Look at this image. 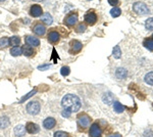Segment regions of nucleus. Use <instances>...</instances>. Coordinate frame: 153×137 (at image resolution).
I'll use <instances>...</instances> for the list:
<instances>
[{
  "mask_svg": "<svg viewBox=\"0 0 153 137\" xmlns=\"http://www.w3.org/2000/svg\"><path fill=\"white\" fill-rule=\"evenodd\" d=\"M71 112L70 111V109H65V111L61 113V115H62V117H65V118H68V117L71 116Z\"/></svg>",
  "mask_w": 153,
  "mask_h": 137,
  "instance_id": "72a5a7b5",
  "label": "nucleus"
},
{
  "mask_svg": "<svg viewBox=\"0 0 153 137\" xmlns=\"http://www.w3.org/2000/svg\"><path fill=\"white\" fill-rule=\"evenodd\" d=\"M9 45L13 46H19L21 44V38L19 36H12L11 38H9Z\"/></svg>",
  "mask_w": 153,
  "mask_h": 137,
  "instance_id": "4be33fe9",
  "label": "nucleus"
},
{
  "mask_svg": "<svg viewBox=\"0 0 153 137\" xmlns=\"http://www.w3.org/2000/svg\"><path fill=\"white\" fill-rule=\"evenodd\" d=\"M144 46L146 47L147 49L153 51V40L152 39H147V40L144 41Z\"/></svg>",
  "mask_w": 153,
  "mask_h": 137,
  "instance_id": "cd10ccee",
  "label": "nucleus"
},
{
  "mask_svg": "<svg viewBox=\"0 0 153 137\" xmlns=\"http://www.w3.org/2000/svg\"><path fill=\"white\" fill-rule=\"evenodd\" d=\"M40 19H41V23H43L44 25H47V26L51 25L53 22L52 16H51V14L49 13V12H45V13L42 14Z\"/></svg>",
  "mask_w": 153,
  "mask_h": 137,
  "instance_id": "dca6fc26",
  "label": "nucleus"
},
{
  "mask_svg": "<svg viewBox=\"0 0 153 137\" xmlns=\"http://www.w3.org/2000/svg\"><path fill=\"white\" fill-rule=\"evenodd\" d=\"M78 22V13L76 12H71L63 19V24L68 27H74Z\"/></svg>",
  "mask_w": 153,
  "mask_h": 137,
  "instance_id": "39448f33",
  "label": "nucleus"
},
{
  "mask_svg": "<svg viewBox=\"0 0 153 137\" xmlns=\"http://www.w3.org/2000/svg\"><path fill=\"white\" fill-rule=\"evenodd\" d=\"M108 137H122V136H120V134L115 133V134H112V135H110V136H108Z\"/></svg>",
  "mask_w": 153,
  "mask_h": 137,
  "instance_id": "c9c22d12",
  "label": "nucleus"
},
{
  "mask_svg": "<svg viewBox=\"0 0 153 137\" xmlns=\"http://www.w3.org/2000/svg\"><path fill=\"white\" fill-rule=\"evenodd\" d=\"M145 27H146L147 30L152 31L153 30V17H149V19L145 22Z\"/></svg>",
  "mask_w": 153,
  "mask_h": 137,
  "instance_id": "bb28decb",
  "label": "nucleus"
},
{
  "mask_svg": "<svg viewBox=\"0 0 153 137\" xmlns=\"http://www.w3.org/2000/svg\"><path fill=\"white\" fill-rule=\"evenodd\" d=\"M84 19H85V22L88 25L93 26V25L97 22V14H96L94 11H88L87 13L85 14V16H84Z\"/></svg>",
  "mask_w": 153,
  "mask_h": 137,
  "instance_id": "9b49d317",
  "label": "nucleus"
},
{
  "mask_svg": "<svg viewBox=\"0 0 153 137\" xmlns=\"http://www.w3.org/2000/svg\"><path fill=\"white\" fill-rule=\"evenodd\" d=\"M53 137H68V134L65 131H56Z\"/></svg>",
  "mask_w": 153,
  "mask_h": 137,
  "instance_id": "7c9ffc66",
  "label": "nucleus"
},
{
  "mask_svg": "<svg viewBox=\"0 0 153 137\" xmlns=\"http://www.w3.org/2000/svg\"><path fill=\"white\" fill-rule=\"evenodd\" d=\"M30 16L33 17H39L43 14V9L40 5L38 4H33L31 7H30Z\"/></svg>",
  "mask_w": 153,
  "mask_h": 137,
  "instance_id": "1a4fd4ad",
  "label": "nucleus"
},
{
  "mask_svg": "<svg viewBox=\"0 0 153 137\" xmlns=\"http://www.w3.org/2000/svg\"><path fill=\"white\" fill-rule=\"evenodd\" d=\"M50 64H42V66H39L38 67V70L39 71H45V70H47L50 68Z\"/></svg>",
  "mask_w": 153,
  "mask_h": 137,
  "instance_id": "473e14b6",
  "label": "nucleus"
},
{
  "mask_svg": "<svg viewBox=\"0 0 153 137\" xmlns=\"http://www.w3.org/2000/svg\"><path fill=\"white\" fill-rule=\"evenodd\" d=\"M26 127L23 126V125H18L14 128V133H16V136L21 137V136H24L26 134Z\"/></svg>",
  "mask_w": 153,
  "mask_h": 137,
  "instance_id": "f3484780",
  "label": "nucleus"
},
{
  "mask_svg": "<svg viewBox=\"0 0 153 137\" xmlns=\"http://www.w3.org/2000/svg\"><path fill=\"white\" fill-rule=\"evenodd\" d=\"M133 9H134L136 13L140 14V16H143V14H146L149 12V8L143 2H135L134 5H133Z\"/></svg>",
  "mask_w": 153,
  "mask_h": 137,
  "instance_id": "20e7f679",
  "label": "nucleus"
},
{
  "mask_svg": "<svg viewBox=\"0 0 153 137\" xmlns=\"http://www.w3.org/2000/svg\"><path fill=\"white\" fill-rule=\"evenodd\" d=\"M22 52H23V54L25 56H33L35 55L36 53V50H35V47L29 45V44H25V45H23V47H22Z\"/></svg>",
  "mask_w": 153,
  "mask_h": 137,
  "instance_id": "ddd939ff",
  "label": "nucleus"
},
{
  "mask_svg": "<svg viewBox=\"0 0 153 137\" xmlns=\"http://www.w3.org/2000/svg\"><path fill=\"white\" fill-rule=\"evenodd\" d=\"M56 126V120L52 117H48L43 121V127L47 130H51Z\"/></svg>",
  "mask_w": 153,
  "mask_h": 137,
  "instance_id": "2eb2a0df",
  "label": "nucleus"
},
{
  "mask_svg": "<svg viewBox=\"0 0 153 137\" xmlns=\"http://www.w3.org/2000/svg\"><path fill=\"white\" fill-rule=\"evenodd\" d=\"M91 123V118L86 114H82L78 117V125L81 127V128H88L90 126Z\"/></svg>",
  "mask_w": 153,
  "mask_h": 137,
  "instance_id": "0eeeda50",
  "label": "nucleus"
},
{
  "mask_svg": "<svg viewBox=\"0 0 153 137\" xmlns=\"http://www.w3.org/2000/svg\"><path fill=\"white\" fill-rule=\"evenodd\" d=\"M41 109V106H40V103L37 100H34V101H30V103L27 104V112L30 114V115H38L39 112Z\"/></svg>",
  "mask_w": 153,
  "mask_h": 137,
  "instance_id": "7ed1b4c3",
  "label": "nucleus"
},
{
  "mask_svg": "<svg viewBox=\"0 0 153 137\" xmlns=\"http://www.w3.org/2000/svg\"><path fill=\"white\" fill-rule=\"evenodd\" d=\"M145 82H146L147 84H149V85H153V72H150V73H148L146 76H145Z\"/></svg>",
  "mask_w": 153,
  "mask_h": 137,
  "instance_id": "b1692460",
  "label": "nucleus"
},
{
  "mask_svg": "<svg viewBox=\"0 0 153 137\" xmlns=\"http://www.w3.org/2000/svg\"><path fill=\"white\" fill-rule=\"evenodd\" d=\"M36 92H37V90H36V89H34V90H33V91L29 92V93H28V94H27V95H26V96H24V97H23V98H22V99H21V101H19V103H24V101H25V100H27V99H28V98H29V97H31L32 95H34V94H35V93H36Z\"/></svg>",
  "mask_w": 153,
  "mask_h": 137,
  "instance_id": "2f4dec72",
  "label": "nucleus"
},
{
  "mask_svg": "<svg viewBox=\"0 0 153 137\" xmlns=\"http://www.w3.org/2000/svg\"><path fill=\"white\" fill-rule=\"evenodd\" d=\"M25 41H26L27 44L33 46V47H38L40 45V40L39 38H37L36 36H33V35H27L25 37Z\"/></svg>",
  "mask_w": 153,
  "mask_h": 137,
  "instance_id": "f8f14e48",
  "label": "nucleus"
},
{
  "mask_svg": "<svg viewBox=\"0 0 153 137\" xmlns=\"http://www.w3.org/2000/svg\"><path fill=\"white\" fill-rule=\"evenodd\" d=\"M32 31L34 34H36L37 36H44L46 33V26L41 22H35L32 25Z\"/></svg>",
  "mask_w": 153,
  "mask_h": 137,
  "instance_id": "f03ea898",
  "label": "nucleus"
},
{
  "mask_svg": "<svg viewBox=\"0 0 153 137\" xmlns=\"http://www.w3.org/2000/svg\"><path fill=\"white\" fill-rule=\"evenodd\" d=\"M70 73H71V70H70V68L68 67H62L61 68V70H60V74L62 75V76H68L70 75Z\"/></svg>",
  "mask_w": 153,
  "mask_h": 137,
  "instance_id": "c756f323",
  "label": "nucleus"
},
{
  "mask_svg": "<svg viewBox=\"0 0 153 137\" xmlns=\"http://www.w3.org/2000/svg\"><path fill=\"white\" fill-rule=\"evenodd\" d=\"M25 127H26V131L30 134H36L40 130V127L37 125V124L33 123V122H28Z\"/></svg>",
  "mask_w": 153,
  "mask_h": 137,
  "instance_id": "4468645a",
  "label": "nucleus"
},
{
  "mask_svg": "<svg viewBox=\"0 0 153 137\" xmlns=\"http://www.w3.org/2000/svg\"><path fill=\"white\" fill-rule=\"evenodd\" d=\"M128 75V72L127 70L124 69V68H118L115 72V76L117 77L118 79H125Z\"/></svg>",
  "mask_w": 153,
  "mask_h": 137,
  "instance_id": "a211bd4d",
  "label": "nucleus"
},
{
  "mask_svg": "<svg viewBox=\"0 0 153 137\" xmlns=\"http://www.w3.org/2000/svg\"><path fill=\"white\" fill-rule=\"evenodd\" d=\"M3 1H5V0H0V2H3Z\"/></svg>",
  "mask_w": 153,
  "mask_h": 137,
  "instance_id": "4c0bfd02",
  "label": "nucleus"
},
{
  "mask_svg": "<svg viewBox=\"0 0 153 137\" xmlns=\"http://www.w3.org/2000/svg\"><path fill=\"white\" fill-rule=\"evenodd\" d=\"M61 104L65 109H70L71 113L78 112L82 106L81 99L75 94H66L65 96H63L62 100H61Z\"/></svg>",
  "mask_w": 153,
  "mask_h": 137,
  "instance_id": "f257e3e1",
  "label": "nucleus"
},
{
  "mask_svg": "<svg viewBox=\"0 0 153 137\" xmlns=\"http://www.w3.org/2000/svg\"><path fill=\"white\" fill-rule=\"evenodd\" d=\"M113 56H114V58H120L122 56V50L118 45L114 46V48H113Z\"/></svg>",
  "mask_w": 153,
  "mask_h": 137,
  "instance_id": "393cba45",
  "label": "nucleus"
},
{
  "mask_svg": "<svg viewBox=\"0 0 153 137\" xmlns=\"http://www.w3.org/2000/svg\"><path fill=\"white\" fill-rule=\"evenodd\" d=\"M9 38L7 37H2L0 38V49H4L9 45Z\"/></svg>",
  "mask_w": 153,
  "mask_h": 137,
  "instance_id": "5701e85b",
  "label": "nucleus"
},
{
  "mask_svg": "<svg viewBox=\"0 0 153 137\" xmlns=\"http://www.w3.org/2000/svg\"><path fill=\"white\" fill-rule=\"evenodd\" d=\"M120 13H122V11H120V8H118V7H113L111 10H110V14H111L112 17L120 16Z\"/></svg>",
  "mask_w": 153,
  "mask_h": 137,
  "instance_id": "a878e982",
  "label": "nucleus"
},
{
  "mask_svg": "<svg viewBox=\"0 0 153 137\" xmlns=\"http://www.w3.org/2000/svg\"><path fill=\"white\" fill-rule=\"evenodd\" d=\"M10 54H11L12 56H19V55H22V54H23V52H22V48L19 46L11 47Z\"/></svg>",
  "mask_w": 153,
  "mask_h": 137,
  "instance_id": "412c9836",
  "label": "nucleus"
},
{
  "mask_svg": "<svg viewBox=\"0 0 153 137\" xmlns=\"http://www.w3.org/2000/svg\"><path fill=\"white\" fill-rule=\"evenodd\" d=\"M32 1H35V2H41L42 0H32Z\"/></svg>",
  "mask_w": 153,
  "mask_h": 137,
  "instance_id": "e433bc0d",
  "label": "nucleus"
},
{
  "mask_svg": "<svg viewBox=\"0 0 153 137\" xmlns=\"http://www.w3.org/2000/svg\"><path fill=\"white\" fill-rule=\"evenodd\" d=\"M89 133H90L91 137H101V135H102V130H101L100 126L97 123H94L93 125H91Z\"/></svg>",
  "mask_w": 153,
  "mask_h": 137,
  "instance_id": "9d476101",
  "label": "nucleus"
},
{
  "mask_svg": "<svg viewBox=\"0 0 153 137\" xmlns=\"http://www.w3.org/2000/svg\"><path fill=\"white\" fill-rule=\"evenodd\" d=\"M47 39L51 44H56L60 40V34L56 30H51V31L48 32Z\"/></svg>",
  "mask_w": 153,
  "mask_h": 137,
  "instance_id": "6e6552de",
  "label": "nucleus"
},
{
  "mask_svg": "<svg viewBox=\"0 0 153 137\" xmlns=\"http://www.w3.org/2000/svg\"><path fill=\"white\" fill-rule=\"evenodd\" d=\"M108 1V3L110 4V5H117V4L118 3V0H107Z\"/></svg>",
  "mask_w": 153,
  "mask_h": 137,
  "instance_id": "f704fd0d",
  "label": "nucleus"
},
{
  "mask_svg": "<svg viewBox=\"0 0 153 137\" xmlns=\"http://www.w3.org/2000/svg\"><path fill=\"white\" fill-rule=\"evenodd\" d=\"M75 31L76 33H83V32L86 31V26L84 24H79L75 28Z\"/></svg>",
  "mask_w": 153,
  "mask_h": 137,
  "instance_id": "c85d7f7f",
  "label": "nucleus"
},
{
  "mask_svg": "<svg viewBox=\"0 0 153 137\" xmlns=\"http://www.w3.org/2000/svg\"><path fill=\"white\" fill-rule=\"evenodd\" d=\"M113 109H114V112L120 114V113H123V112L125 111V106H123L120 101H114V103H113Z\"/></svg>",
  "mask_w": 153,
  "mask_h": 137,
  "instance_id": "aec40b11",
  "label": "nucleus"
},
{
  "mask_svg": "<svg viewBox=\"0 0 153 137\" xmlns=\"http://www.w3.org/2000/svg\"><path fill=\"white\" fill-rule=\"evenodd\" d=\"M82 48H83L82 42L75 39V40H71L70 42V50L68 51H70V53L71 54H76L82 50Z\"/></svg>",
  "mask_w": 153,
  "mask_h": 137,
  "instance_id": "423d86ee",
  "label": "nucleus"
},
{
  "mask_svg": "<svg viewBox=\"0 0 153 137\" xmlns=\"http://www.w3.org/2000/svg\"><path fill=\"white\" fill-rule=\"evenodd\" d=\"M9 124H10V122H9V119L7 117H0V128H6V127L9 126Z\"/></svg>",
  "mask_w": 153,
  "mask_h": 137,
  "instance_id": "6ab92c4d",
  "label": "nucleus"
}]
</instances>
